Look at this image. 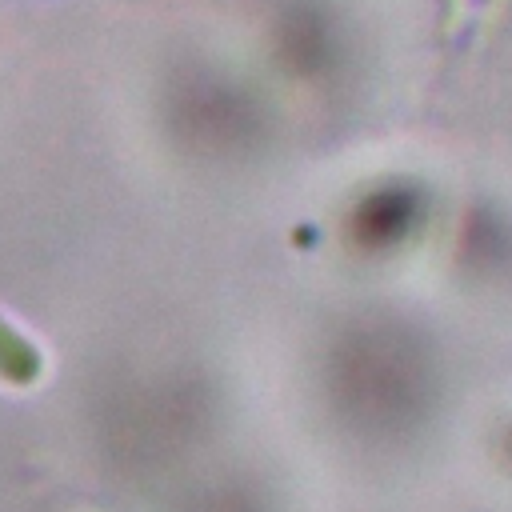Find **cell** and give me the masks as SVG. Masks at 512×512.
<instances>
[{"instance_id": "cell-1", "label": "cell", "mask_w": 512, "mask_h": 512, "mask_svg": "<svg viewBox=\"0 0 512 512\" xmlns=\"http://www.w3.org/2000/svg\"><path fill=\"white\" fill-rule=\"evenodd\" d=\"M44 372V356L32 340H24L4 316H0V380L12 388H28L36 384Z\"/></svg>"}]
</instances>
